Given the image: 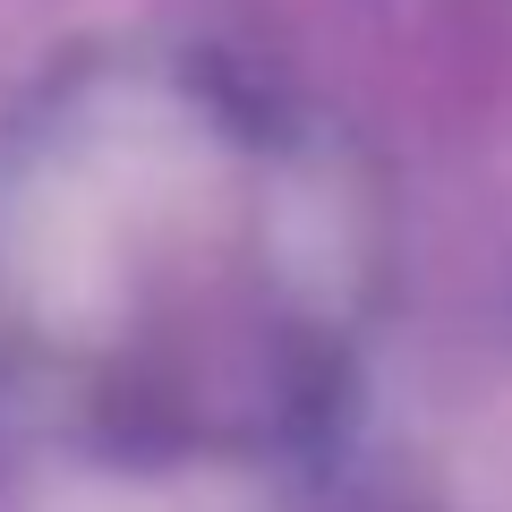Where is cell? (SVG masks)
<instances>
[{"mask_svg":"<svg viewBox=\"0 0 512 512\" xmlns=\"http://www.w3.org/2000/svg\"><path fill=\"white\" fill-rule=\"evenodd\" d=\"M69 512H163V495H120V487H94V495H77Z\"/></svg>","mask_w":512,"mask_h":512,"instance_id":"obj_1","label":"cell"}]
</instances>
